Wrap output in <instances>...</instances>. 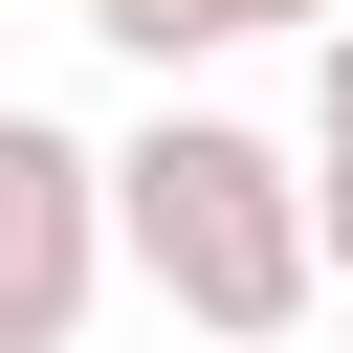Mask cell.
<instances>
[{
	"mask_svg": "<svg viewBox=\"0 0 353 353\" xmlns=\"http://www.w3.org/2000/svg\"><path fill=\"white\" fill-rule=\"evenodd\" d=\"M110 243H132V265H154V309H176V331H221V353H287V331H309V287H331L309 154H265L243 110H154V132L110 154Z\"/></svg>",
	"mask_w": 353,
	"mask_h": 353,
	"instance_id": "obj_1",
	"label": "cell"
},
{
	"mask_svg": "<svg viewBox=\"0 0 353 353\" xmlns=\"http://www.w3.org/2000/svg\"><path fill=\"white\" fill-rule=\"evenodd\" d=\"M110 154L66 110H0V353H88V287H110Z\"/></svg>",
	"mask_w": 353,
	"mask_h": 353,
	"instance_id": "obj_2",
	"label": "cell"
},
{
	"mask_svg": "<svg viewBox=\"0 0 353 353\" xmlns=\"http://www.w3.org/2000/svg\"><path fill=\"white\" fill-rule=\"evenodd\" d=\"M132 66H199V44H265V22H309V0H88Z\"/></svg>",
	"mask_w": 353,
	"mask_h": 353,
	"instance_id": "obj_3",
	"label": "cell"
},
{
	"mask_svg": "<svg viewBox=\"0 0 353 353\" xmlns=\"http://www.w3.org/2000/svg\"><path fill=\"white\" fill-rule=\"evenodd\" d=\"M309 154H353V22L309 44Z\"/></svg>",
	"mask_w": 353,
	"mask_h": 353,
	"instance_id": "obj_4",
	"label": "cell"
},
{
	"mask_svg": "<svg viewBox=\"0 0 353 353\" xmlns=\"http://www.w3.org/2000/svg\"><path fill=\"white\" fill-rule=\"evenodd\" d=\"M309 221H331V287H353V154H309Z\"/></svg>",
	"mask_w": 353,
	"mask_h": 353,
	"instance_id": "obj_5",
	"label": "cell"
},
{
	"mask_svg": "<svg viewBox=\"0 0 353 353\" xmlns=\"http://www.w3.org/2000/svg\"><path fill=\"white\" fill-rule=\"evenodd\" d=\"M199 353H221V331H199Z\"/></svg>",
	"mask_w": 353,
	"mask_h": 353,
	"instance_id": "obj_6",
	"label": "cell"
}]
</instances>
